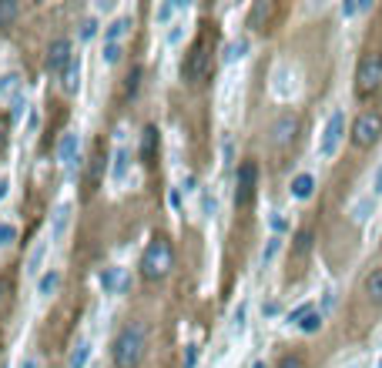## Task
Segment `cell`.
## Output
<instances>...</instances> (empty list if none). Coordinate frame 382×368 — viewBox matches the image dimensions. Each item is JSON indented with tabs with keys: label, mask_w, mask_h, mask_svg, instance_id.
Instances as JSON below:
<instances>
[{
	"label": "cell",
	"mask_w": 382,
	"mask_h": 368,
	"mask_svg": "<svg viewBox=\"0 0 382 368\" xmlns=\"http://www.w3.org/2000/svg\"><path fill=\"white\" fill-rule=\"evenodd\" d=\"M359 101H372L376 94L382 90V51L379 47H369L362 51L356 64V84H352Z\"/></svg>",
	"instance_id": "obj_1"
},
{
	"label": "cell",
	"mask_w": 382,
	"mask_h": 368,
	"mask_svg": "<svg viewBox=\"0 0 382 368\" xmlns=\"http://www.w3.org/2000/svg\"><path fill=\"white\" fill-rule=\"evenodd\" d=\"M299 328L306 331V335H312V331H318V328H322V315H318V311H308V315L302 318V321H299Z\"/></svg>",
	"instance_id": "obj_24"
},
{
	"label": "cell",
	"mask_w": 382,
	"mask_h": 368,
	"mask_svg": "<svg viewBox=\"0 0 382 368\" xmlns=\"http://www.w3.org/2000/svg\"><path fill=\"white\" fill-rule=\"evenodd\" d=\"M212 71V51H208V40H195L191 44V51L185 54V64H181V77L191 81V84H198L204 81Z\"/></svg>",
	"instance_id": "obj_5"
},
{
	"label": "cell",
	"mask_w": 382,
	"mask_h": 368,
	"mask_svg": "<svg viewBox=\"0 0 382 368\" xmlns=\"http://www.w3.org/2000/svg\"><path fill=\"white\" fill-rule=\"evenodd\" d=\"M17 13H21V4L17 0H0V24H11Z\"/></svg>",
	"instance_id": "obj_23"
},
{
	"label": "cell",
	"mask_w": 382,
	"mask_h": 368,
	"mask_svg": "<svg viewBox=\"0 0 382 368\" xmlns=\"http://www.w3.org/2000/svg\"><path fill=\"white\" fill-rule=\"evenodd\" d=\"M275 368H306V362H302L299 355H282Z\"/></svg>",
	"instance_id": "obj_33"
},
{
	"label": "cell",
	"mask_w": 382,
	"mask_h": 368,
	"mask_svg": "<svg viewBox=\"0 0 382 368\" xmlns=\"http://www.w3.org/2000/svg\"><path fill=\"white\" fill-rule=\"evenodd\" d=\"M245 328V305L235 308V315H231V331H242Z\"/></svg>",
	"instance_id": "obj_35"
},
{
	"label": "cell",
	"mask_w": 382,
	"mask_h": 368,
	"mask_svg": "<svg viewBox=\"0 0 382 368\" xmlns=\"http://www.w3.org/2000/svg\"><path fill=\"white\" fill-rule=\"evenodd\" d=\"M198 365V345H185V368Z\"/></svg>",
	"instance_id": "obj_34"
},
{
	"label": "cell",
	"mask_w": 382,
	"mask_h": 368,
	"mask_svg": "<svg viewBox=\"0 0 382 368\" xmlns=\"http://www.w3.org/2000/svg\"><path fill=\"white\" fill-rule=\"evenodd\" d=\"M94 34H98V24H94V20H84V24H81V40H91Z\"/></svg>",
	"instance_id": "obj_37"
},
{
	"label": "cell",
	"mask_w": 382,
	"mask_h": 368,
	"mask_svg": "<svg viewBox=\"0 0 382 368\" xmlns=\"http://www.w3.org/2000/svg\"><path fill=\"white\" fill-rule=\"evenodd\" d=\"M255 184H258V165L255 161H242L238 165V178H235V204L248 208L255 198Z\"/></svg>",
	"instance_id": "obj_7"
},
{
	"label": "cell",
	"mask_w": 382,
	"mask_h": 368,
	"mask_svg": "<svg viewBox=\"0 0 382 368\" xmlns=\"http://www.w3.org/2000/svg\"><path fill=\"white\" fill-rule=\"evenodd\" d=\"M98 11H101V13H108V11H115V4H111V0H98Z\"/></svg>",
	"instance_id": "obj_45"
},
{
	"label": "cell",
	"mask_w": 382,
	"mask_h": 368,
	"mask_svg": "<svg viewBox=\"0 0 382 368\" xmlns=\"http://www.w3.org/2000/svg\"><path fill=\"white\" fill-rule=\"evenodd\" d=\"M312 194H316V178H312L308 171L295 174V178H292V198L306 201V198H312Z\"/></svg>",
	"instance_id": "obj_14"
},
{
	"label": "cell",
	"mask_w": 382,
	"mask_h": 368,
	"mask_svg": "<svg viewBox=\"0 0 382 368\" xmlns=\"http://www.w3.org/2000/svg\"><path fill=\"white\" fill-rule=\"evenodd\" d=\"M349 141H352L356 151H372L382 141V111H376V107L359 111V117L349 127Z\"/></svg>",
	"instance_id": "obj_3"
},
{
	"label": "cell",
	"mask_w": 382,
	"mask_h": 368,
	"mask_svg": "<svg viewBox=\"0 0 382 368\" xmlns=\"http://www.w3.org/2000/svg\"><path fill=\"white\" fill-rule=\"evenodd\" d=\"M175 11H178L175 4H161V7H158V13H154V17H158V24H168V20L175 17Z\"/></svg>",
	"instance_id": "obj_32"
},
{
	"label": "cell",
	"mask_w": 382,
	"mask_h": 368,
	"mask_svg": "<svg viewBox=\"0 0 382 368\" xmlns=\"http://www.w3.org/2000/svg\"><path fill=\"white\" fill-rule=\"evenodd\" d=\"M57 288H61V271H57V268H47V271L37 278V295L40 298H51Z\"/></svg>",
	"instance_id": "obj_15"
},
{
	"label": "cell",
	"mask_w": 382,
	"mask_h": 368,
	"mask_svg": "<svg viewBox=\"0 0 382 368\" xmlns=\"http://www.w3.org/2000/svg\"><path fill=\"white\" fill-rule=\"evenodd\" d=\"M17 368H40V358H37V355H24Z\"/></svg>",
	"instance_id": "obj_38"
},
{
	"label": "cell",
	"mask_w": 382,
	"mask_h": 368,
	"mask_svg": "<svg viewBox=\"0 0 382 368\" xmlns=\"http://www.w3.org/2000/svg\"><path fill=\"white\" fill-rule=\"evenodd\" d=\"M7 191H11V181H7V178H0V201L7 198Z\"/></svg>",
	"instance_id": "obj_44"
},
{
	"label": "cell",
	"mask_w": 382,
	"mask_h": 368,
	"mask_svg": "<svg viewBox=\"0 0 382 368\" xmlns=\"http://www.w3.org/2000/svg\"><path fill=\"white\" fill-rule=\"evenodd\" d=\"M77 148H81V138H77L74 131H71V134H64V138H61L57 158H61V165H64V167H74V161H77Z\"/></svg>",
	"instance_id": "obj_11"
},
{
	"label": "cell",
	"mask_w": 382,
	"mask_h": 368,
	"mask_svg": "<svg viewBox=\"0 0 382 368\" xmlns=\"http://www.w3.org/2000/svg\"><path fill=\"white\" fill-rule=\"evenodd\" d=\"M101 288H104V295H111V292H117L121 288V281H125V268H117V265H111V268H104L101 271Z\"/></svg>",
	"instance_id": "obj_17"
},
{
	"label": "cell",
	"mask_w": 382,
	"mask_h": 368,
	"mask_svg": "<svg viewBox=\"0 0 382 368\" xmlns=\"http://www.w3.org/2000/svg\"><path fill=\"white\" fill-rule=\"evenodd\" d=\"M44 258H47V242H37L34 244V251L27 258V275H34L40 278V268H44Z\"/></svg>",
	"instance_id": "obj_19"
},
{
	"label": "cell",
	"mask_w": 382,
	"mask_h": 368,
	"mask_svg": "<svg viewBox=\"0 0 382 368\" xmlns=\"http://www.w3.org/2000/svg\"><path fill=\"white\" fill-rule=\"evenodd\" d=\"M362 292H366V298H369V305L382 308V265L369 271V278H366V285H362Z\"/></svg>",
	"instance_id": "obj_10"
},
{
	"label": "cell",
	"mask_w": 382,
	"mask_h": 368,
	"mask_svg": "<svg viewBox=\"0 0 382 368\" xmlns=\"http://www.w3.org/2000/svg\"><path fill=\"white\" fill-rule=\"evenodd\" d=\"M299 131H302V117L295 111H282L275 117V124H272V144L275 148H292L299 141Z\"/></svg>",
	"instance_id": "obj_6"
},
{
	"label": "cell",
	"mask_w": 382,
	"mask_h": 368,
	"mask_svg": "<svg viewBox=\"0 0 382 368\" xmlns=\"http://www.w3.org/2000/svg\"><path fill=\"white\" fill-rule=\"evenodd\" d=\"M275 13V4H268V0H258L252 11H248V27H255V30H262L265 27V20Z\"/></svg>",
	"instance_id": "obj_16"
},
{
	"label": "cell",
	"mask_w": 382,
	"mask_h": 368,
	"mask_svg": "<svg viewBox=\"0 0 382 368\" xmlns=\"http://www.w3.org/2000/svg\"><path fill=\"white\" fill-rule=\"evenodd\" d=\"M181 40V27H171V34H168V44H178Z\"/></svg>",
	"instance_id": "obj_43"
},
{
	"label": "cell",
	"mask_w": 382,
	"mask_h": 368,
	"mask_svg": "<svg viewBox=\"0 0 382 368\" xmlns=\"http://www.w3.org/2000/svg\"><path fill=\"white\" fill-rule=\"evenodd\" d=\"M127 161H131L127 151H125V148H117V151H115V171H111V178H115V181H121L127 174Z\"/></svg>",
	"instance_id": "obj_22"
},
{
	"label": "cell",
	"mask_w": 382,
	"mask_h": 368,
	"mask_svg": "<svg viewBox=\"0 0 382 368\" xmlns=\"http://www.w3.org/2000/svg\"><path fill=\"white\" fill-rule=\"evenodd\" d=\"M138 88H141V67L138 64H134V67H131V74H127V97H134V94H138Z\"/></svg>",
	"instance_id": "obj_28"
},
{
	"label": "cell",
	"mask_w": 382,
	"mask_h": 368,
	"mask_svg": "<svg viewBox=\"0 0 382 368\" xmlns=\"http://www.w3.org/2000/svg\"><path fill=\"white\" fill-rule=\"evenodd\" d=\"M111 355H115L117 368H138L144 358V325H125L117 331L115 345H111Z\"/></svg>",
	"instance_id": "obj_2"
},
{
	"label": "cell",
	"mask_w": 382,
	"mask_h": 368,
	"mask_svg": "<svg viewBox=\"0 0 382 368\" xmlns=\"http://www.w3.org/2000/svg\"><path fill=\"white\" fill-rule=\"evenodd\" d=\"M104 64H117L121 61V44H104Z\"/></svg>",
	"instance_id": "obj_31"
},
{
	"label": "cell",
	"mask_w": 382,
	"mask_h": 368,
	"mask_svg": "<svg viewBox=\"0 0 382 368\" xmlns=\"http://www.w3.org/2000/svg\"><path fill=\"white\" fill-rule=\"evenodd\" d=\"M13 242H17V228H13L11 221H0V248H7Z\"/></svg>",
	"instance_id": "obj_26"
},
{
	"label": "cell",
	"mask_w": 382,
	"mask_h": 368,
	"mask_svg": "<svg viewBox=\"0 0 382 368\" xmlns=\"http://www.w3.org/2000/svg\"><path fill=\"white\" fill-rule=\"evenodd\" d=\"M275 251H279V238H272V242H268V248H265V261H272V258H275Z\"/></svg>",
	"instance_id": "obj_40"
},
{
	"label": "cell",
	"mask_w": 382,
	"mask_h": 368,
	"mask_svg": "<svg viewBox=\"0 0 382 368\" xmlns=\"http://www.w3.org/2000/svg\"><path fill=\"white\" fill-rule=\"evenodd\" d=\"M61 88L64 94H77V88H81V57L67 64V71L61 74Z\"/></svg>",
	"instance_id": "obj_13"
},
{
	"label": "cell",
	"mask_w": 382,
	"mask_h": 368,
	"mask_svg": "<svg viewBox=\"0 0 382 368\" xmlns=\"http://www.w3.org/2000/svg\"><path fill=\"white\" fill-rule=\"evenodd\" d=\"M37 124H40V114L37 111H30V117H27V131H37Z\"/></svg>",
	"instance_id": "obj_42"
},
{
	"label": "cell",
	"mask_w": 382,
	"mask_h": 368,
	"mask_svg": "<svg viewBox=\"0 0 382 368\" xmlns=\"http://www.w3.org/2000/svg\"><path fill=\"white\" fill-rule=\"evenodd\" d=\"M272 228H275V231H279V235H282V231L289 228V221H285V218H282V215H275V218H272Z\"/></svg>",
	"instance_id": "obj_41"
},
{
	"label": "cell",
	"mask_w": 382,
	"mask_h": 368,
	"mask_svg": "<svg viewBox=\"0 0 382 368\" xmlns=\"http://www.w3.org/2000/svg\"><path fill=\"white\" fill-rule=\"evenodd\" d=\"M342 138H345V114L342 111H335V114L329 117V124H325V134H322V154L332 158V154L339 151Z\"/></svg>",
	"instance_id": "obj_8"
},
{
	"label": "cell",
	"mask_w": 382,
	"mask_h": 368,
	"mask_svg": "<svg viewBox=\"0 0 382 368\" xmlns=\"http://www.w3.org/2000/svg\"><path fill=\"white\" fill-rule=\"evenodd\" d=\"M67 225H71V204L61 201L57 204V211H54V225H51V242H61L64 231H67Z\"/></svg>",
	"instance_id": "obj_12"
},
{
	"label": "cell",
	"mask_w": 382,
	"mask_h": 368,
	"mask_svg": "<svg viewBox=\"0 0 382 368\" xmlns=\"http://www.w3.org/2000/svg\"><path fill=\"white\" fill-rule=\"evenodd\" d=\"M245 51H248V40H235V44H228V51H225V61H238Z\"/></svg>",
	"instance_id": "obj_29"
},
{
	"label": "cell",
	"mask_w": 382,
	"mask_h": 368,
	"mask_svg": "<svg viewBox=\"0 0 382 368\" xmlns=\"http://www.w3.org/2000/svg\"><path fill=\"white\" fill-rule=\"evenodd\" d=\"M308 248H312V231H299L295 235V254H308Z\"/></svg>",
	"instance_id": "obj_27"
},
{
	"label": "cell",
	"mask_w": 382,
	"mask_h": 368,
	"mask_svg": "<svg viewBox=\"0 0 382 368\" xmlns=\"http://www.w3.org/2000/svg\"><path fill=\"white\" fill-rule=\"evenodd\" d=\"M11 104H13L11 117H13V121H21V117H24V111H27V101H24V94H13V97H11Z\"/></svg>",
	"instance_id": "obj_30"
},
{
	"label": "cell",
	"mask_w": 382,
	"mask_h": 368,
	"mask_svg": "<svg viewBox=\"0 0 382 368\" xmlns=\"http://www.w3.org/2000/svg\"><path fill=\"white\" fill-rule=\"evenodd\" d=\"M154 148H158V127H144V138H141V161H151Z\"/></svg>",
	"instance_id": "obj_21"
},
{
	"label": "cell",
	"mask_w": 382,
	"mask_h": 368,
	"mask_svg": "<svg viewBox=\"0 0 382 368\" xmlns=\"http://www.w3.org/2000/svg\"><path fill=\"white\" fill-rule=\"evenodd\" d=\"M171 208H181V191L178 188L171 191Z\"/></svg>",
	"instance_id": "obj_46"
},
{
	"label": "cell",
	"mask_w": 382,
	"mask_h": 368,
	"mask_svg": "<svg viewBox=\"0 0 382 368\" xmlns=\"http://www.w3.org/2000/svg\"><path fill=\"white\" fill-rule=\"evenodd\" d=\"M171 265H175V251H171L168 238H151L144 254H141V275L148 281H158L171 271Z\"/></svg>",
	"instance_id": "obj_4"
},
{
	"label": "cell",
	"mask_w": 382,
	"mask_h": 368,
	"mask_svg": "<svg viewBox=\"0 0 382 368\" xmlns=\"http://www.w3.org/2000/svg\"><path fill=\"white\" fill-rule=\"evenodd\" d=\"M71 61H74V54H71V40L57 37L51 47H47V71L61 77L64 71H67V64H71Z\"/></svg>",
	"instance_id": "obj_9"
},
{
	"label": "cell",
	"mask_w": 382,
	"mask_h": 368,
	"mask_svg": "<svg viewBox=\"0 0 382 368\" xmlns=\"http://www.w3.org/2000/svg\"><path fill=\"white\" fill-rule=\"evenodd\" d=\"M127 27H131V20H127V17H117V20H111V24L104 27V44H121V37L127 34Z\"/></svg>",
	"instance_id": "obj_18"
},
{
	"label": "cell",
	"mask_w": 382,
	"mask_h": 368,
	"mask_svg": "<svg viewBox=\"0 0 382 368\" xmlns=\"http://www.w3.org/2000/svg\"><path fill=\"white\" fill-rule=\"evenodd\" d=\"M308 311H316V308H312V305H299V308L292 311V315H289V321H292V325H299V321H302V318H306Z\"/></svg>",
	"instance_id": "obj_36"
},
{
	"label": "cell",
	"mask_w": 382,
	"mask_h": 368,
	"mask_svg": "<svg viewBox=\"0 0 382 368\" xmlns=\"http://www.w3.org/2000/svg\"><path fill=\"white\" fill-rule=\"evenodd\" d=\"M372 194H382V165L376 167V178H372Z\"/></svg>",
	"instance_id": "obj_39"
},
{
	"label": "cell",
	"mask_w": 382,
	"mask_h": 368,
	"mask_svg": "<svg viewBox=\"0 0 382 368\" xmlns=\"http://www.w3.org/2000/svg\"><path fill=\"white\" fill-rule=\"evenodd\" d=\"M17 84H21V77H17V74H4V77H0V97L17 94Z\"/></svg>",
	"instance_id": "obj_25"
},
{
	"label": "cell",
	"mask_w": 382,
	"mask_h": 368,
	"mask_svg": "<svg viewBox=\"0 0 382 368\" xmlns=\"http://www.w3.org/2000/svg\"><path fill=\"white\" fill-rule=\"evenodd\" d=\"M91 358V342L88 338H81V342L74 345V352H71V358H67V368H84Z\"/></svg>",
	"instance_id": "obj_20"
}]
</instances>
